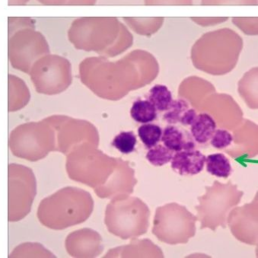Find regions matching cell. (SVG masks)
<instances>
[{
  "mask_svg": "<svg viewBox=\"0 0 258 258\" xmlns=\"http://www.w3.org/2000/svg\"><path fill=\"white\" fill-rule=\"evenodd\" d=\"M206 158L195 149L177 152L171 159V168L180 175H196L204 169Z\"/></svg>",
  "mask_w": 258,
  "mask_h": 258,
  "instance_id": "6da1fadb",
  "label": "cell"
},
{
  "mask_svg": "<svg viewBox=\"0 0 258 258\" xmlns=\"http://www.w3.org/2000/svg\"><path fill=\"white\" fill-rule=\"evenodd\" d=\"M162 143L166 148L173 152L193 150L195 148V140L187 131L173 125L165 127L162 136Z\"/></svg>",
  "mask_w": 258,
  "mask_h": 258,
  "instance_id": "7a4b0ae2",
  "label": "cell"
},
{
  "mask_svg": "<svg viewBox=\"0 0 258 258\" xmlns=\"http://www.w3.org/2000/svg\"><path fill=\"white\" fill-rule=\"evenodd\" d=\"M196 117L195 110L190 108L188 103L182 99L172 101L163 116L164 120L170 124L180 123L183 126L191 125Z\"/></svg>",
  "mask_w": 258,
  "mask_h": 258,
  "instance_id": "3957f363",
  "label": "cell"
},
{
  "mask_svg": "<svg viewBox=\"0 0 258 258\" xmlns=\"http://www.w3.org/2000/svg\"><path fill=\"white\" fill-rule=\"evenodd\" d=\"M190 126L192 137L200 144H205L210 141L216 129V121L208 114L197 115Z\"/></svg>",
  "mask_w": 258,
  "mask_h": 258,
  "instance_id": "277c9868",
  "label": "cell"
},
{
  "mask_svg": "<svg viewBox=\"0 0 258 258\" xmlns=\"http://www.w3.org/2000/svg\"><path fill=\"white\" fill-rule=\"evenodd\" d=\"M207 172L218 177L227 178L232 173V168L229 159L222 153L210 155L206 158Z\"/></svg>",
  "mask_w": 258,
  "mask_h": 258,
  "instance_id": "5b68a950",
  "label": "cell"
},
{
  "mask_svg": "<svg viewBox=\"0 0 258 258\" xmlns=\"http://www.w3.org/2000/svg\"><path fill=\"white\" fill-rule=\"evenodd\" d=\"M132 118L140 123H148L156 120L157 110L149 100H138L131 110Z\"/></svg>",
  "mask_w": 258,
  "mask_h": 258,
  "instance_id": "8992f818",
  "label": "cell"
},
{
  "mask_svg": "<svg viewBox=\"0 0 258 258\" xmlns=\"http://www.w3.org/2000/svg\"><path fill=\"white\" fill-rule=\"evenodd\" d=\"M149 101L160 112L166 111L172 102V95L166 86L156 85L150 89Z\"/></svg>",
  "mask_w": 258,
  "mask_h": 258,
  "instance_id": "52a82bcc",
  "label": "cell"
},
{
  "mask_svg": "<svg viewBox=\"0 0 258 258\" xmlns=\"http://www.w3.org/2000/svg\"><path fill=\"white\" fill-rule=\"evenodd\" d=\"M138 135L146 148L151 149L162 139V130L158 125L146 123L139 127Z\"/></svg>",
  "mask_w": 258,
  "mask_h": 258,
  "instance_id": "ba28073f",
  "label": "cell"
},
{
  "mask_svg": "<svg viewBox=\"0 0 258 258\" xmlns=\"http://www.w3.org/2000/svg\"><path fill=\"white\" fill-rule=\"evenodd\" d=\"M174 153L162 145L153 146L146 154V159L156 167L163 166L171 162Z\"/></svg>",
  "mask_w": 258,
  "mask_h": 258,
  "instance_id": "9c48e42d",
  "label": "cell"
},
{
  "mask_svg": "<svg viewBox=\"0 0 258 258\" xmlns=\"http://www.w3.org/2000/svg\"><path fill=\"white\" fill-rule=\"evenodd\" d=\"M137 140L135 134L131 132H122L116 136L112 145L123 154H130L135 150Z\"/></svg>",
  "mask_w": 258,
  "mask_h": 258,
  "instance_id": "30bf717a",
  "label": "cell"
},
{
  "mask_svg": "<svg viewBox=\"0 0 258 258\" xmlns=\"http://www.w3.org/2000/svg\"><path fill=\"white\" fill-rule=\"evenodd\" d=\"M211 145L214 148L223 150L230 146L233 141V137L230 133L225 130H217L215 131L211 138Z\"/></svg>",
  "mask_w": 258,
  "mask_h": 258,
  "instance_id": "8fae6325",
  "label": "cell"
},
{
  "mask_svg": "<svg viewBox=\"0 0 258 258\" xmlns=\"http://www.w3.org/2000/svg\"><path fill=\"white\" fill-rule=\"evenodd\" d=\"M26 0H10V4H21L25 3Z\"/></svg>",
  "mask_w": 258,
  "mask_h": 258,
  "instance_id": "7c38bea8",
  "label": "cell"
}]
</instances>
